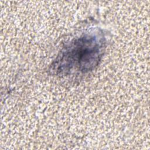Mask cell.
Listing matches in <instances>:
<instances>
[{"mask_svg":"<svg viewBox=\"0 0 150 150\" xmlns=\"http://www.w3.org/2000/svg\"><path fill=\"white\" fill-rule=\"evenodd\" d=\"M97 37L85 36L73 42L62 52L59 61L63 71L73 67L80 71H88L96 66L101 54L103 42Z\"/></svg>","mask_w":150,"mask_h":150,"instance_id":"6da1fadb","label":"cell"}]
</instances>
